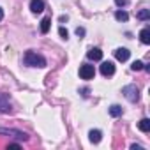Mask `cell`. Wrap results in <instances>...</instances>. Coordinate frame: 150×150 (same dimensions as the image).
I'll use <instances>...</instances> for the list:
<instances>
[{"mask_svg": "<svg viewBox=\"0 0 150 150\" xmlns=\"http://www.w3.org/2000/svg\"><path fill=\"white\" fill-rule=\"evenodd\" d=\"M139 39L143 44H150V28H143L139 32Z\"/></svg>", "mask_w": 150, "mask_h": 150, "instance_id": "11", "label": "cell"}, {"mask_svg": "<svg viewBox=\"0 0 150 150\" xmlns=\"http://www.w3.org/2000/svg\"><path fill=\"white\" fill-rule=\"evenodd\" d=\"M129 55H131V51H129L127 48H118V50H115V58H117L118 62H125V60L129 58Z\"/></svg>", "mask_w": 150, "mask_h": 150, "instance_id": "8", "label": "cell"}, {"mask_svg": "<svg viewBox=\"0 0 150 150\" xmlns=\"http://www.w3.org/2000/svg\"><path fill=\"white\" fill-rule=\"evenodd\" d=\"M101 74L103 76H113L115 74V64L113 62H103L101 64Z\"/></svg>", "mask_w": 150, "mask_h": 150, "instance_id": "5", "label": "cell"}, {"mask_svg": "<svg viewBox=\"0 0 150 150\" xmlns=\"http://www.w3.org/2000/svg\"><path fill=\"white\" fill-rule=\"evenodd\" d=\"M94 76H96V69H94V65L83 64V65L80 67V78H81V80H92Z\"/></svg>", "mask_w": 150, "mask_h": 150, "instance_id": "3", "label": "cell"}, {"mask_svg": "<svg viewBox=\"0 0 150 150\" xmlns=\"http://www.w3.org/2000/svg\"><path fill=\"white\" fill-rule=\"evenodd\" d=\"M0 20H4V11H2V7H0Z\"/></svg>", "mask_w": 150, "mask_h": 150, "instance_id": "23", "label": "cell"}, {"mask_svg": "<svg viewBox=\"0 0 150 150\" xmlns=\"http://www.w3.org/2000/svg\"><path fill=\"white\" fill-rule=\"evenodd\" d=\"M122 94H124V97H125L129 103H136V101L139 99V90H138L136 85H125V87L122 88Z\"/></svg>", "mask_w": 150, "mask_h": 150, "instance_id": "2", "label": "cell"}, {"mask_svg": "<svg viewBox=\"0 0 150 150\" xmlns=\"http://www.w3.org/2000/svg\"><path fill=\"white\" fill-rule=\"evenodd\" d=\"M58 34H60V37H62V39H67V35H69V32H67L64 27H60V28H58Z\"/></svg>", "mask_w": 150, "mask_h": 150, "instance_id": "18", "label": "cell"}, {"mask_svg": "<svg viewBox=\"0 0 150 150\" xmlns=\"http://www.w3.org/2000/svg\"><path fill=\"white\" fill-rule=\"evenodd\" d=\"M131 150H143L139 145H131Z\"/></svg>", "mask_w": 150, "mask_h": 150, "instance_id": "22", "label": "cell"}, {"mask_svg": "<svg viewBox=\"0 0 150 150\" xmlns=\"http://www.w3.org/2000/svg\"><path fill=\"white\" fill-rule=\"evenodd\" d=\"M30 11L34 14H39L44 11V2L42 0H30Z\"/></svg>", "mask_w": 150, "mask_h": 150, "instance_id": "7", "label": "cell"}, {"mask_svg": "<svg viewBox=\"0 0 150 150\" xmlns=\"http://www.w3.org/2000/svg\"><path fill=\"white\" fill-rule=\"evenodd\" d=\"M0 111L2 113H9L11 111V99L7 94H0Z\"/></svg>", "mask_w": 150, "mask_h": 150, "instance_id": "6", "label": "cell"}, {"mask_svg": "<svg viewBox=\"0 0 150 150\" xmlns=\"http://www.w3.org/2000/svg\"><path fill=\"white\" fill-rule=\"evenodd\" d=\"M143 65H145V64H143L141 60H136V62H132L131 69H132V71H141V69H143Z\"/></svg>", "mask_w": 150, "mask_h": 150, "instance_id": "17", "label": "cell"}, {"mask_svg": "<svg viewBox=\"0 0 150 150\" xmlns=\"http://www.w3.org/2000/svg\"><path fill=\"white\" fill-rule=\"evenodd\" d=\"M76 35H78V37H83V35H85V28L78 27V28H76Z\"/></svg>", "mask_w": 150, "mask_h": 150, "instance_id": "19", "label": "cell"}, {"mask_svg": "<svg viewBox=\"0 0 150 150\" xmlns=\"http://www.w3.org/2000/svg\"><path fill=\"white\" fill-rule=\"evenodd\" d=\"M7 148H20V145H18V143H9Z\"/></svg>", "mask_w": 150, "mask_h": 150, "instance_id": "21", "label": "cell"}, {"mask_svg": "<svg viewBox=\"0 0 150 150\" xmlns=\"http://www.w3.org/2000/svg\"><path fill=\"white\" fill-rule=\"evenodd\" d=\"M50 27H51V18H42V21H41V32L42 34H48L50 32Z\"/></svg>", "mask_w": 150, "mask_h": 150, "instance_id": "12", "label": "cell"}, {"mask_svg": "<svg viewBox=\"0 0 150 150\" xmlns=\"http://www.w3.org/2000/svg\"><path fill=\"white\" fill-rule=\"evenodd\" d=\"M87 57H88L90 60H101V58H103V51H101L99 48H92V50H88Z\"/></svg>", "mask_w": 150, "mask_h": 150, "instance_id": "9", "label": "cell"}, {"mask_svg": "<svg viewBox=\"0 0 150 150\" xmlns=\"http://www.w3.org/2000/svg\"><path fill=\"white\" fill-rule=\"evenodd\" d=\"M138 18H139V20H148V18H150V13H148V9H141V11L138 13Z\"/></svg>", "mask_w": 150, "mask_h": 150, "instance_id": "16", "label": "cell"}, {"mask_svg": "<svg viewBox=\"0 0 150 150\" xmlns=\"http://www.w3.org/2000/svg\"><path fill=\"white\" fill-rule=\"evenodd\" d=\"M23 64L28 67H46V58L35 51H27L23 55Z\"/></svg>", "mask_w": 150, "mask_h": 150, "instance_id": "1", "label": "cell"}, {"mask_svg": "<svg viewBox=\"0 0 150 150\" xmlns=\"http://www.w3.org/2000/svg\"><path fill=\"white\" fill-rule=\"evenodd\" d=\"M115 18H117L118 21H127V20H129V14H127L125 11H117V13H115Z\"/></svg>", "mask_w": 150, "mask_h": 150, "instance_id": "15", "label": "cell"}, {"mask_svg": "<svg viewBox=\"0 0 150 150\" xmlns=\"http://www.w3.org/2000/svg\"><path fill=\"white\" fill-rule=\"evenodd\" d=\"M115 4H117L118 7H124V6L127 4V0H115Z\"/></svg>", "mask_w": 150, "mask_h": 150, "instance_id": "20", "label": "cell"}, {"mask_svg": "<svg viewBox=\"0 0 150 150\" xmlns=\"http://www.w3.org/2000/svg\"><path fill=\"white\" fill-rule=\"evenodd\" d=\"M110 115H111V117H120V115H122V108H120L118 104H111V106H110Z\"/></svg>", "mask_w": 150, "mask_h": 150, "instance_id": "14", "label": "cell"}, {"mask_svg": "<svg viewBox=\"0 0 150 150\" xmlns=\"http://www.w3.org/2000/svg\"><path fill=\"white\" fill-rule=\"evenodd\" d=\"M138 127H139V131L148 132V131H150V120H148V118H141V120L138 122Z\"/></svg>", "mask_w": 150, "mask_h": 150, "instance_id": "13", "label": "cell"}, {"mask_svg": "<svg viewBox=\"0 0 150 150\" xmlns=\"http://www.w3.org/2000/svg\"><path fill=\"white\" fill-rule=\"evenodd\" d=\"M0 134H7V136H11V138L21 139V141H27V139H28V134L23 132V131H18V129H0Z\"/></svg>", "mask_w": 150, "mask_h": 150, "instance_id": "4", "label": "cell"}, {"mask_svg": "<svg viewBox=\"0 0 150 150\" xmlns=\"http://www.w3.org/2000/svg\"><path fill=\"white\" fill-rule=\"evenodd\" d=\"M101 138H103V132H101L99 129H92V131L88 132V139H90L92 143H99Z\"/></svg>", "mask_w": 150, "mask_h": 150, "instance_id": "10", "label": "cell"}]
</instances>
